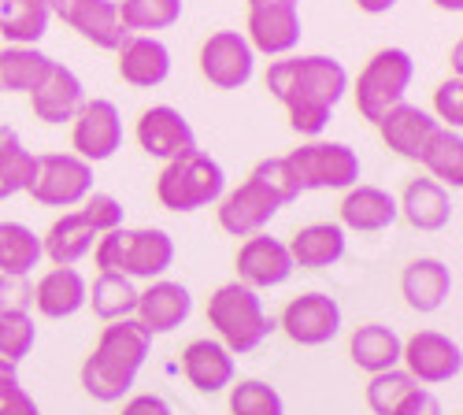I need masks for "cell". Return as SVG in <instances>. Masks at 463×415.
Segmentation results:
<instances>
[{"label": "cell", "instance_id": "cell-1", "mask_svg": "<svg viewBox=\"0 0 463 415\" xmlns=\"http://www.w3.org/2000/svg\"><path fill=\"white\" fill-rule=\"evenodd\" d=\"M267 90L286 104L289 127L300 137H319L330 127L334 108L349 93V71L334 56H279L267 67Z\"/></svg>", "mask_w": 463, "mask_h": 415}, {"label": "cell", "instance_id": "cell-2", "mask_svg": "<svg viewBox=\"0 0 463 415\" xmlns=\"http://www.w3.org/2000/svg\"><path fill=\"white\" fill-rule=\"evenodd\" d=\"M148 353H152V337L137 319L108 323L82 363V390L100 404H119L134 390Z\"/></svg>", "mask_w": 463, "mask_h": 415}, {"label": "cell", "instance_id": "cell-3", "mask_svg": "<svg viewBox=\"0 0 463 415\" xmlns=\"http://www.w3.org/2000/svg\"><path fill=\"white\" fill-rule=\"evenodd\" d=\"M297 197L300 193H297L282 156H271V160H260L238 190L219 197L215 215L230 238H252V234H263V226Z\"/></svg>", "mask_w": 463, "mask_h": 415}, {"label": "cell", "instance_id": "cell-4", "mask_svg": "<svg viewBox=\"0 0 463 415\" xmlns=\"http://www.w3.org/2000/svg\"><path fill=\"white\" fill-rule=\"evenodd\" d=\"M97 268L130 282H156L175 263V238L160 226H115L93 245Z\"/></svg>", "mask_w": 463, "mask_h": 415}, {"label": "cell", "instance_id": "cell-5", "mask_svg": "<svg viewBox=\"0 0 463 415\" xmlns=\"http://www.w3.org/2000/svg\"><path fill=\"white\" fill-rule=\"evenodd\" d=\"M208 323L215 330V342H222L234 356H245L267 342L279 323L263 312V297L245 282H222L208 297Z\"/></svg>", "mask_w": 463, "mask_h": 415}, {"label": "cell", "instance_id": "cell-6", "mask_svg": "<svg viewBox=\"0 0 463 415\" xmlns=\"http://www.w3.org/2000/svg\"><path fill=\"white\" fill-rule=\"evenodd\" d=\"M222 190H226V174H222L219 160H212L201 148H193V153H185L178 160H167L156 178V201L178 215L215 204L222 197Z\"/></svg>", "mask_w": 463, "mask_h": 415}, {"label": "cell", "instance_id": "cell-7", "mask_svg": "<svg viewBox=\"0 0 463 415\" xmlns=\"http://www.w3.org/2000/svg\"><path fill=\"white\" fill-rule=\"evenodd\" d=\"M297 193H316V190H349L360 182V156L353 145L345 141H307L282 156Z\"/></svg>", "mask_w": 463, "mask_h": 415}, {"label": "cell", "instance_id": "cell-8", "mask_svg": "<svg viewBox=\"0 0 463 415\" xmlns=\"http://www.w3.org/2000/svg\"><path fill=\"white\" fill-rule=\"evenodd\" d=\"M415 79V60L411 52L404 49H378L367 67L360 71V79L353 86V97H356V111L367 119V123H378L385 111L397 108L408 93Z\"/></svg>", "mask_w": 463, "mask_h": 415}, {"label": "cell", "instance_id": "cell-9", "mask_svg": "<svg viewBox=\"0 0 463 415\" xmlns=\"http://www.w3.org/2000/svg\"><path fill=\"white\" fill-rule=\"evenodd\" d=\"M26 193L45 208H79L93 193V164L74 153L37 156V171Z\"/></svg>", "mask_w": 463, "mask_h": 415}, {"label": "cell", "instance_id": "cell-10", "mask_svg": "<svg viewBox=\"0 0 463 415\" xmlns=\"http://www.w3.org/2000/svg\"><path fill=\"white\" fill-rule=\"evenodd\" d=\"M245 5H249L245 42L252 45V52H263L271 60L293 56L304 33L297 0H245Z\"/></svg>", "mask_w": 463, "mask_h": 415}, {"label": "cell", "instance_id": "cell-11", "mask_svg": "<svg viewBox=\"0 0 463 415\" xmlns=\"http://www.w3.org/2000/svg\"><path fill=\"white\" fill-rule=\"evenodd\" d=\"M401 363L419 386H441V382L459 379L463 349L456 337L441 330H415L401 345Z\"/></svg>", "mask_w": 463, "mask_h": 415}, {"label": "cell", "instance_id": "cell-12", "mask_svg": "<svg viewBox=\"0 0 463 415\" xmlns=\"http://www.w3.org/2000/svg\"><path fill=\"white\" fill-rule=\"evenodd\" d=\"M123 145V116L108 97H93L71 119V148L86 164H104Z\"/></svg>", "mask_w": 463, "mask_h": 415}, {"label": "cell", "instance_id": "cell-13", "mask_svg": "<svg viewBox=\"0 0 463 415\" xmlns=\"http://www.w3.org/2000/svg\"><path fill=\"white\" fill-rule=\"evenodd\" d=\"M279 326L293 345L319 349V345L334 342V337L341 334V305L330 293H319V289L300 293L282 308Z\"/></svg>", "mask_w": 463, "mask_h": 415}, {"label": "cell", "instance_id": "cell-14", "mask_svg": "<svg viewBox=\"0 0 463 415\" xmlns=\"http://www.w3.org/2000/svg\"><path fill=\"white\" fill-rule=\"evenodd\" d=\"M256 71V52L241 30H215L201 45V74L215 90H245Z\"/></svg>", "mask_w": 463, "mask_h": 415}, {"label": "cell", "instance_id": "cell-15", "mask_svg": "<svg viewBox=\"0 0 463 415\" xmlns=\"http://www.w3.org/2000/svg\"><path fill=\"white\" fill-rule=\"evenodd\" d=\"M137 145L145 148V153L152 160H178L185 153H193L197 145V130L189 127V119L182 116L178 108L171 104H152L141 111L137 119Z\"/></svg>", "mask_w": 463, "mask_h": 415}, {"label": "cell", "instance_id": "cell-16", "mask_svg": "<svg viewBox=\"0 0 463 415\" xmlns=\"http://www.w3.org/2000/svg\"><path fill=\"white\" fill-rule=\"evenodd\" d=\"M238 282H245L249 289H275V286H286L293 278V259H289V249L286 241L271 238V234H252L241 241L238 249Z\"/></svg>", "mask_w": 463, "mask_h": 415}, {"label": "cell", "instance_id": "cell-17", "mask_svg": "<svg viewBox=\"0 0 463 415\" xmlns=\"http://www.w3.org/2000/svg\"><path fill=\"white\" fill-rule=\"evenodd\" d=\"M189 316H193V293L182 282L156 278V282H148V289H137L134 319L145 326L148 337H160V334L178 330Z\"/></svg>", "mask_w": 463, "mask_h": 415}, {"label": "cell", "instance_id": "cell-18", "mask_svg": "<svg viewBox=\"0 0 463 415\" xmlns=\"http://www.w3.org/2000/svg\"><path fill=\"white\" fill-rule=\"evenodd\" d=\"M52 15H60L71 30H79L104 52H115L127 37L115 0H52Z\"/></svg>", "mask_w": 463, "mask_h": 415}, {"label": "cell", "instance_id": "cell-19", "mask_svg": "<svg viewBox=\"0 0 463 415\" xmlns=\"http://www.w3.org/2000/svg\"><path fill=\"white\" fill-rule=\"evenodd\" d=\"M115 56L123 82L134 90H156L171 79V49L152 33H127Z\"/></svg>", "mask_w": 463, "mask_h": 415}, {"label": "cell", "instance_id": "cell-20", "mask_svg": "<svg viewBox=\"0 0 463 415\" xmlns=\"http://www.w3.org/2000/svg\"><path fill=\"white\" fill-rule=\"evenodd\" d=\"M182 374L185 382L197 393H222L238 382V367H234V353H230L215 337H197L189 342L182 353Z\"/></svg>", "mask_w": 463, "mask_h": 415}, {"label": "cell", "instance_id": "cell-21", "mask_svg": "<svg viewBox=\"0 0 463 415\" xmlns=\"http://www.w3.org/2000/svg\"><path fill=\"white\" fill-rule=\"evenodd\" d=\"M374 127H378V134H382V141H385V148H390V153H397L401 160H415V164H419L422 148H427V141L434 137V130H438L441 123L430 116V111H422L419 104L401 100L397 108L385 111V116H382Z\"/></svg>", "mask_w": 463, "mask_h": 415}, {"label": "cell", "instance_id": "cell-22", "mask_svg": "<svg viewBox=\"0 0 463 415\" xmlns=\"http://www.w3.org/2000/svg\"><path fill=\"white\" fill-rule=\"evenodd\" d=\"M341 226L345 231H356V234H378V231H390V226L401 219L397 212V197L385 193L382 185H349L341 197Z\"/></svg>", "mask_w": 463, "mask_h": 415}, {"label": "cell", "instance_id": "cell-23", "mask_svg": "<svg viewBox=\"0 0 463 415\" xmlns=\"http://www.w3.org/2000/svg\"><path fill=\"white\" fill-rule=\"evenodd\" d=\"M401 293L408 300V308L419 316H434L445 308V300L452 293V271L449 263L438 256H419L411 259L401 275Z\"/></svg>", "mask_w": 463, "mask_h": 415}, {"label": "cell", "instance_id": "cell-24", "mask_svg": "<svg viewBox=\"0 0 463 415\" xmlns=\"http://www.w3.org/2000/svg\"><path fill=\"white\" fill-rule=\"evenodd\" d=\"M30 104H33V116L42 123L63 127V123H71L74 116H79V108L86 104V86L67 63H56L49 79L30 93Z\"/></svg>", "mask_w": 463, "mask_h": 415}, {"label": "cell", "instance_id": "cell-25", "mask_svg": "<svg viewBox=\"0 0 463 415\" xmlns=\"http://www.w3.org/2000/svg\"><path fill=\"white\" fill-rule=\"evenodd\" d=\"M90 282L79 268H52L33 286V308L45 319H71L86 308Z\"/></svg>", "mask_w": 463, "mask_h": 415}, {"label": "cell", "instance_id": "cell-26", "mask_svg": "<svg viewBox=\"0 0 463 415\" xmlns=\"http://www.w3.org/2000/svg\"><path fill=\"white\" fill-rule=\"evenodd\" d=\"M293 268L300 271H326L345 256L349 249V238H345V226L341 222H312V226H300V231L286 241Z\"/></svg>", "mask_w": 463, "mask_h": 415}, {"label": "cell", "instance_id": "cell-27", "mask_svg": "<svg viewBox=\"0 0 463 415\" xmlns=\"http://www.w3.org/2000/svg\"><path fill=\"white\" fill-rule=\"evenodd\" d=\"M397 212L408 219V226L422 234H434V231H445L449 219H452V201H449V190L438 185L430 174L427 178H411L404 185V193L397 201Z\"/></svg>", "mask_w": 463, "mask_h": 415}, {"label": "cell", "instance_id": "cell-28", "mask_svg": "<svg viewBox=\"0 0 463 415\" xmlns=\"http://www.w3.org/2000/svg\"><path fill=\"white\" fill-rule=\"evenodd\" d=\"M93 245H97V231L79 208L63 212L42 238V252L45 259H52V268H74V263H82L93 252Z\"/></svg>", "mask_w": 463, "mask_h": 415}, {"label": "cell", "instance_id": "cell-29", "mask_svg": "<svg viewBox=\"0 0 463 415\" xmlns=\"http://www.w3.org/2000/svg\"><path fill=\"white\" fill-rule=\"evenodd\" d=\"M401 345H404V337L393 326H385V323H364L349 337V356H353V363L360 371L378 374V371L401 367Z\"/></svg>", "mask_w": 463, "mask_h": 415}, {"label": "cell", "instance_id": "cell-30", "mask_svg": "<svg viewBox=\"0 0 463 415\" xmlns=\"http://www.w3.org/2000/svg\"><path fill=\"white\" fill-rule=\"evenodd\" d=\"M56 60L37 45H5L0 49V90L5 93H33L52 74Z\"/></svg>", "mask_w": 463, "mask_h": 415}, {"label": "cell", "instance_id": "cell-31", "mask_svg": "<svg viewBox=\"0 0 463 415\" xmlns=\"http://www.w3.org/2000/svg\"><path fill=\"white\" fill-rule=\"evenodd\" d=\"M52 0H0V42L37 45L49 33Z\"/></svg>", "mask_w": 463, "mask_h": 415}, {"label": "cell", "instance_id": "cell-32", "mask_svg": "<svg viewBox=\"0 0 463 415\" xmlns=\"http://www.w3.org/2000/svg\"><path fill=\"white\" fill-rule=\"evenodd\" d=\"M37 171V156L23 145L15 127L0 123V201H8L15 193H26Z\"/></svg>", "mask_w": 463, "mask_h": 415}, {"label": "cell", "instance_id": "cell-33", "mask_svg": "<svg viewBox=\"0 0 463 415\" xmlns=\"http://www.w3.org/2000/svg\"><path fill=\"white\" fill-rule=\"evenodd\" d=\"M419 164L427 167V174L438 185H445V190H459L463 185V137H459V130L438 127L434 137L427 141V148H422Z\"/></svg>", "mask_w": 463, "mask_h": 415}, {"label": "cell", "instance_id": "cell-34", "mask_svg": "<svg viewBox=\"0 0 463 415\" xmlns=\"http://www.w3.org/2000/svg\"><path fill=\"white\" fill-rule=\"evenodd\" d=\"M42 259V234H33L23 222H0V275L30 278Z\"/></svg>", "mask_w": 463, "mask_h": 415}, {"label": "cell", "instance_id": "cell-35", "mask_svg": "<svg viewBox=\"0 0 463 415\" xmlns=\"http://www.w3.org/2000/svg\"><path fill=\"white\" fill-rule=\"evenodd\" d=\"M86 305H93V316L100 323H119V319H134L137 308V286L123 275H108L100 271L86 293Z\"/></svg>", "mask_w": 463, "mask_h": 415}, {"label": "cell", "instance_id": "cell-36", "mask_svg": "<svg viewBox=\"0 0 463 415\" xmlns=\"http://www.w3.org/2000/svg\"><path fill=\"white\" fill-rule=\"evenodd\" d=\"M119 23L127 33L167 30L182 19V0H119Z\"/></svg>", "mask_w": 463, "mask_h": 415}, {"label": "cell", "instance_id": "cell-37", "mask_svg": "<svg viewBox=\"0 0 463 415\" xmlns=\"http://www.w3.org/2000/svg\"><path fill=\"white\" fill-rule=\"evenodd\" d=\"M230 415H286V404L271 382L241 379L230 386Z\"/></svg>", "mask_w": 463, "mask_h": 415}, {"label": "cell", "instance_id": "cell-38", "mask_svg": "<svg viewBox=\"0 0 463 415\" xmlns=\"http://www.w3.org/2000/svg\"><path fill=\"white\" fill-rule=\"evenodd\" d=\"M415 386H419V382L411 379L404 367L378 371V374H371V382H367V408H371L374 415H390V411L401 404V397H404L408 390H415Z\"/></svg>", "mask_w": 463, "mask_h": 415}, {"label": "cell", "instance_id": "cell-39", "mask_svg": "<svg viewBox=\"0 0 463 415\" xmlns=\"http://www.w3.org/2000/svg\"><path fill=\"white\" fill-rule=\"evenodd\" d=\"M37 342L33 316H0V363L19 367Z\"/></svg>", "mask_w": 463, "mask_h": 415}, {"label": "cell", "instance_id": "cell-40", "mask_svg": "<svg viewBox=\"0 0 463 415\" xmlns=\"http://www.w3.org/2000/svg\"><path fill=\"white\" fill-rule=\"evenodd\" d=\"M0 415H42L37 401L19 382V367L0 363Z\"/></svg>", "mask_w": 463, "mask_h": 415}, {"label": "cell", "instance_id": "cell-41", "mask_svg": "<svg viewBox=\"0 0 463 415\" xmlns=\"http://www.w3.org/2000/svg\"><path fill=\"white\" fill-rule=\"evenodd\" d=\"M79 212L86 215V222L97 231V238L108 234V231H115V226H123V219H127L123 201H115L111 193H97V190L79 204Z\"/></svg>", "mask_w": 463, "mask_h": 415}, {"label": "cell", "instance_id": "cell-42", "mask_svg": "<svg viewBox=\"0 0 463 415\" xmlns=\"http://www.w3.org/2000/svg\"><path fill=\"white\" fill-rule=\"evenodd\" d=\"M434 119L445 130H459L463 127V79H445L434 90Z\"/></svg>", "mask_w": 463, "mask_h": 415}, {"label": "cell", "instance_id": "cell-43", "mask_svg": "<svg viewBox=\"0 0 463 415\" xmlns=\"http://www.w3.org/2000/svg\"><path fill=\"white\" fill-rule=\"evenodd\" d=\"M33 282L19 275H0V316H30Z\"/></svg>", "mask_w": 463, "mask_h": 415}, {"label": "cell", "instance_id": "cell-44", "mask_svg": "<svg viewBox=\"0 0 463 415\" xmlns=\"http://www.w3.org/2000/svg\"><path fill=\"white\" fill-rule=\"evenodd\" d=\"M390 415H445V408H441V401H438L434 390L415 386V390H408V393L401 397V404H397Z\"/></svg>", "mask_w": 463, "mask_h": 415}, {"label": "cell", "instance_id": "cell-45", "mask_svg": "<svg viewBox=\"0 0 463 415\" xmlns=\"http://www.w3.org/2000/svg\"><path fill=\"white\" fill-rule=\"evenodd\" d=\"M119 415H175V411H171V404L160 393H137V397H130L123 404Z\"/></svg>", "mask_w": 463, "mask_h": 415}, {"label": "cell", "instance_id": "cell-46", "mask_svg": "<svg viewBox=\"0 0 463 415\" xmlns=\"http://www.w3.org/2000/svg\"><path fill=\"white\" fill-rule=\"evenodd\" d=\"M356 8L367 15H385V12L397 8V0H356Z\"/></svg>", "mask_w": 463, "mask_h": 415}, {"label": "cell", "instance_id": "cell-47", "mask_svg": "<svg viewBox=\"0 0 463 415\" xmlns=\"http://www.w3.org/2000/svg\"><path fill=\"white\" fill-rule=\"evenodd\" d=\"M459 56H463V45L456 42V45H452V79H463V63H459Z\"/></svg>", "mask_w": 463, "mask_h": 415}, {"label": "cell", "instance_id": "cell-48", "mask_svg": "<svg viewBox=\"0 0 463 415\" xmlns=\"http://www.w3.org/2000/svg\"><path fill=\"white\" fill-rule=\"evenodd\" d=\"M434 5H438L441 12H452V15H459V12H463V0H434Z\"/></svg>", "mask_w": 463, "mask_h": 415}]
</instances>
